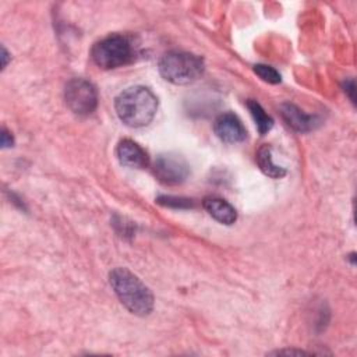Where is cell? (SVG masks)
I'll return each instance as SVG.
<instances>
[{
    "mask_svg": "<svg viewBox=\"0 0 357 357\" xmlns=\"http://www.w3.org/2000/svg\"><path fill=\"white\" fill-rule=\"evenodd\" d=\"M119 119L128 127L138 128L148 126L158 110V99L153 92L142 85L124 89L114 100Z\"/></svg>",
    "mask_w": 357,
    "mask_h": 357,
    "instance_id": "cell-1",
    "label": "cell"
},
{
    "mask_svg": "<svg viewBox=\"0 0 357 357\" xmlns=\"http://www.w3.org/2000/svg\"><path fill=\"white\" fill-rule=\"evenodd\" d=\"M109 282L120 303L134 315L145 317L153 310V296L142 280L127 268H114Z\"/></svg>",
    "mask_w": 357,
    "mask_h": 357,
    "instance_id": "cell-2",
    "label": "cell"
},
{
    "mask_svg": "<svg viewBox=\"0 0 357 357\" xmlns=\"http://www.w3.org/2000/svg\"><path fill=\"white\" fill-rule=\"evenodd\" d=\"M205 70L204 60L192 53L172 50L159 60L160 75L176 85H187L197 81Z\"/></svg>",
    "mask_w": 357,
    "mask_h": 357,
    "instance_id": "cell-3",
    "label": "cell"
},
{
    "mask_svg": "<svg viewBox=\"0 0 357 357\" xmlns=\"http://www.w3.org/2000/svg\"><path fill=\"white\" fill-rule=\"evenodd\" d=\"M135 46L127 35L112 33L92 46L91 56L100 68L110 70L130 64L135 59Z\"/></svg>",
    "mask_w": 357,
    "mask_h": 357,
    "instance_id": "cell-4",
    "label": "cell"
},
{
    "mask_svg": "<svg viewBox=\"0 0 357 357\" xmlns=\"http://www.w3.org/2000/svg\"><path fill=\"white\" fill-rule=\"evenodd\" d=\"M64 99L68 109L78 116H88L98 106L96 88L84 78H73L67 82Z\"/></svg>",
    "mask_w": 357,
    "mask_h": 357,
    "instance_id": "cell-5",
    "label": "cell"
},
{
    "mask_svg": "<svg viewBox=\"0 0 357 357\" xmlns=\"http://www.w3.org/2000/svg\"><path fill=\"white\" fill-rule=\"evenodd\" d=\"M153 174L156 178L166 185L181 184L190 174V166L187 160L176 153L166 152L160 153L153 163Z\"/></svg>",
    "mask_w": 357,
    "mask_h": 357,
    "instance_id": "cell-6",
    "label": "cell"
},
{
    "mask_svg": "<svg viewBox=\"0 0 357 357\" xmlns=\"http://www.w3.org/2000/svg\"><path fill=\"white\" fill-rule=\"evenodd\" d=\"M213 130L218 138L226 144L243 142L247 137V130L241 120L234 113H222L213 123Z\"/></svg>",
    "mask_w": 357,
    "mask_h": 357,
    "instance_id": "cell-7",
    "label": "cell"
},
{
    "mask_svg": "<svg viewBox=\"0 0 357 357\" xmlns=\"http://www.w3.org/2000/svg\"><path fill=\"white\" fill-rule=\"evenodd\" d=\"M117 159L121 165L134 169H144L149 163L148 153L145 149L132 139H123L116 148Z\"/></svg>",
    "mask_w": 357,
    "mask_h": 357,
    "instance_id": "cell-8",
    "label": "cell"
},
{
    "mask_svg": "<svg viewBox=\"0 0 357 357\" xmlns=\"http://www.w3.org/2000/svg\"><path fill=\"white\" fill-rule=\"evenodd\" d=\"M280 114L287 126L297 132H308L318 124L317 116L307 114L300 107L289 102L280 105Z\"/></svg>",
    "mask_w": 357,
    "mask_h": 357,
    "instance_id": "cell-9",
    "label": "cell"
},
{
    "mask_svg": "<svg viewBox=\"0 0 357 357\" xmlns=\"http://www.w3.org/2000/svg\"><path fill=\"white\" fill-rule=\"evenodd\" d=\"M202 206L219 223L233 225L237 219L236 209L222 198H215V197L205 198L202 202Z\"/></svg>",
    "mask_w": 357,
    "mask_h": 357,
    "instance_id": "cell-10",
    "label": "cell"
},
{
    "mask_svg": "<svg viewBox=\"0 0 357 357\" xmlns=\"http://www.w3.org/2000/svg\"><path fill=\"white\" fill-rule=\"evenodd\" d=\"M257 163L259 169L272 178H282L286 174V170L272 160V148L269 145H264L258 149Z\"/></svg>",
    "mask_w": 357,
    "mask_h": 357,
    "instance_id": "cell-11",
    "label": "cell"
},
{
    "mask_svg": "<svg viewBox=\"0 0 357 357\" xmlns=\"http://www.w3.org/2000/svg\"><path fill=\"white\" fill-rule=\"evenodd\" d=\"M247 107L255 121V126L258 128V132L261 135L266 134L272 127H273V120L271 116H268L265 113V110L262 109V106L257 102V100H252V99H248L247 100Z\"/></svg>",
    "mask_w": 357,
    "mask_h": 357,
    "instance_id": "cell-12",
    "label": "cell"
},
{
    "mask_svg": "<svg viewBox=\"0 0 357 357\" xmlns=\"http://www.w3.org/2000/svg\"><path fill=\"white\" fill-rule=\"evenodd\" d=\"M254 73L265 82L269 84H279L280 82V74L271 66L266 64H255L254 66Z\"/></svg>",
    "mask_w": 357,
    "mask_h": 357,
    "instance_id": "cell-13",
    "label": "cell"
},
{
    "mask_svg": "<svg viewBox=\"0 0 357 357\" xmlns=\"http://www.w3.org/2000/svg\"><path fill=\"white\" fill-rule=\"evenodd\" d=\"M156 202L159 205H163V206H169V208H180V209H184V208H191L194 205V202L188 198H181V197H172V195H160L156 198Z\"/></svg>",
    "mask_w": 357,
    "mask_h": 357,
    "instance_id": "cell-14",
    "label": "cell"
},
{
    "mask_svg": "<svg viewBox=\"0 0 357 357\" xmlns=\"http://www.w3.org/2000/svg\"><path fill=\"white\" fill-rule=\"evenodd\" d=\"M13 144H14L13 135L6 128H3L1 130V146L8 148V146H13Z\"/></svg>",
    "mask_w": 357,
    "mask_h": 357,
    "instance_id": "cell-15",
    "label": "cell"
},
{
    "mask_svg": "<svg viewBox=\"0 0 357 357\" xmlns=\"http://www.w3.org/2000/svg\"><path fill=\"white\" fill-rule=\"evenodd\" d=\"M344 91H347L349 92V96H350V99H351V102L354 103V81L353 79H349L346 84H344Z\"/></svg>",
    "mask_w": 357,
    "mask_h": 357,
    "instance_id": "cell-16",
    "label": "cell"
},
{
    "mask_svg": "<svg viewBox=\"0 0 357 357\" xmlns=\"http://www.w3.org/2000/svg\"><path fill=\"white\" fill-rule=\"evenodd\" d=\"M1 52H3V56H1V57H3V68H4L6 64H7V56H8V53H7V50H6L4 47L1 49Z\"/></svg>",
    "mask_w": 357,
    "mask_h": 357,
    "instance_id": "cell-17",
    "label": "cell"
}]
</instances>
